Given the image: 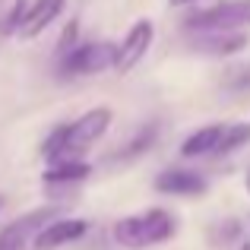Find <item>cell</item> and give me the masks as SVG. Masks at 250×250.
<instances>
[{
	"mask_svg": "<svg viewBox=\"0 0 250 250\" xmlns=\"http://www.w3.org/2000/svg\"><path fill=\"white\" fill-rule=\"evenodd\" d=\"M174 234V219L165 212V209H146L140 215H127L114 225V238L117 244L130 247V250H143L162 244Z\"/></svg>",
	"mask_w": 250,
	"mask_h": 250,
	"instance_id": "6da1fadb",
	"label": "cell"
},
{
	"mask_svg": "<svg viewBox=\"0 0 250 250\" xmlns=\"http://www.w3.org/2000/svg\"><path fill=\"white\" fill-rule=\"evenodd\" d=\"M250 25V0H225L212 3L206 10H193L184 19V29L190 32H225Z\"/></svg>",
	"mask_w": 250,
	"mask_h": 250,
	"instance_id": "7a4b0ae2",
	"label": "cell"
},
{
	"mask_svg": "<svg viewBox=\"0 0 250 250\" xmlns=\"http://www.w3.org/2000/svg\"><path fill=\"white\" fill-rule=\"evenodd\" d=\"M111 127V108H92L85 111L80 121L67 124V136H63V155L61 159H73V155L85 152L89 146H95ZM57 159V162H61Z\"/></svg>",
	"mask_w": 250,
	"mask_h": 250,
	"instance_id": "3957f363",
	"label": "cell"
},
{
	"mask_svg": "<svg viewBox=\"0 0 250 250\" xmlns=\"http://www.w3.org/2000/svg\"><path fill=\"white\" fill-rule=\"evenodd\" d=\"M114 54H117V48L114 44H104V42L76 44L70 54H63V73H70V76L102 73V70L114 67Z\"/></svg>",
	"mask_w": 250,
	"mask_h": 250,
	"instance_id": "277c9868",
	"label": "cell"
},
{
	"mask_svg": "<svg viewBox=\"0 0 250 250\" xmlns=\"http://www.w3.org/2000/svg\"><path fill=\"white\" fill-rule=\"evenodd\" d=\"M54 219H57V206H42V209H32V212L19 215L16 222H10V225L0 231V250H22Z\"/></svg>",
	"mask_w": 250,
	"mask_h": 250,
	"instance_id": "5b68a950",
	"label": "cell"
},
{
	"mask_svg": "<svg viewBox=\"0 0 250 250\" xmlns=\"http://www.w3.org/2000/svg\"><path fill=\"white\" fill-rule=\"evenodd\" d=\"M152 38H155V25L149 19H140L133 22V29L124 35V42L117 44V54H114V70L117 73H130L136 63L146 57V51L152 48Z\"/></svg>",
	"mask_w": 250,
	"mask_h": 250,
	"instance_id": "8992f818",
	"label": "cell"
},
{
	"mask_svg": "<svg viewBox=\"0 0 250 250\" xmlns=\"http://www.w3.org/2000/svg\"><path fill=\"white\" fill-rule=\"evenodd\" d=\"M89 231L85 219H54L35 234V250H57L63 244H73Z\"/></svg>",
	"mask_w": 250,
	"mask_h": 250,
	"instance_id": "52a82bcc",
	"label": "cell"
},
{
	"mask_svg": "<svg viewBox=\"0 0 250 250\" xmlns=\"http://www.w3.org/2000/svg\"><path fill=\"white\" fill-rule=\"evenodd\" d=\"M196 51L203 54H215V57H228L238 54V51L247 48V35L241 29H225V32H196Z\"/></svg>",
	"mask_w": 250,
	"mask_h": 250,
	"instance_id": "ba28073f",
	"label": "cell"
},
{
	"mask_svg": "<svg viewBox=\"0 0 250 250\" xmlns=\"http://www.w3.org/2000/svg\"><path fill=\"white\" fill-rule=\"evenodd\" d=\"M63 3H67V0H35V3L25 10V16H22V22H19L16 35L19 38H35V35H42V32L48 29L57 16H61Z\"/></svg>",
	"mask_w": 250,
	"mask_h": 250,
	"instance_id": "9c48e42d",
	"label": "cell"
},
{
	"mask_svg": "<svg viewBox=\"0 0 250 250\" xmlns=\"http://www.w3.org/2000/svg\"><path fill=\"white\" fill-rule=\"evenodd\" d=\"M155 190H162V193H177V196H200L206 193V177L196 174V171H162L159 177H155Z\"/></svg>",
	"mask_w": 250,
	"mask_h": 250,
	"instance_id": "30bf717a",
	"label": "cell"
},
{
	"mask_svg": "<svg viewBox=\"0 0 250 250\" xmlns=\"http://www.w3.org/2000/svg\"><path fill=\"white\" fill-rule=\"evenodd\" d=\"M222 133H225V124H212V127H203L196 133H190L181 146V155L184 159H200V155H209L219 149L222 143Z\"/></svg>",
	"mask_w": 250,
	"mask_h": 250,
	"instance_id": "8fae6325",
	"label": "cell"
},
{
	"mask_svg": "<svg viewBox=\"0 0 250 250\" xmlns=\"http://www.w3.org/2000/svg\"><path fill=\"white\" fill-rule=\"evenodd\" d=\"M92 174V165H85L80 159H61L54 162L48 171H44V184H76V181H85Z\"/></svg>",
	"mask_w": 250,
	"mask_h": 250,
	"instance_id": "7c38bea8",
	"label": "cell"
},
{
	"mask_svg": "<svg viewBox=\"0 0 250 250\" xmlns=\"http://www.w3.org/2000/svg\"><path fill=\"white\" fill-rule=\"evenodd\" d=\"M250 143V124H225V133H222V143L215 152L225 155V152H234V149L247 146Z\"/></svg>",
	"mask_w": 250,
	"mask_h": 250,
	"instance_id": "4fadbf2b",
	"label": "cell"
},
{
	"mask_svg": "<svg viewBox=\"0 0 250 250\" xmlns=\"http://www.w3.org/2000/svg\"><path fill=\"white\" fill-rule=\"evenodd\" d=\"M152 140H155V127L140 130V133H136V140H130L127 149H124V152H117L114 159H133V155H143L149 146H152Z\"/></svg>",
	"mask_w": 250,
	"mask_h": 250,
	"instance_id": "5bb4252c",
	"label": "cell"
},
{
	"mask_svg": "<svg viewBox=\"0 0 250 250\" xmlns=\"http://www.w3.org/2000/svg\"><path fill=\"white\" fill-rule=\"evenodd\" d=\"M63 136H67V124H63V127H57L54 133H51L48 140L42 143V155H44L48 162H57V159L63 155Z\"/></svg>",
	"mask_w": 250,
	"mask_h": 250,
	"instance_id": "9a60e30c",
	"label": "cell"
},
{
	"mask_svg": "<svg viewBox=\"0 0 250 250\" xmlns=\"http://www.w3.org/2000/svg\"><path fill=\"white\" fill-rule=\"evenodd\" d=\"M25 10H29V6H25V0H16V3H13V10H10V16L3 19V32H16L19 22H22V16H25Z\"/></svg>",
	"mask_w": 250,
	"mask_h": 250,
	"instance_id": "2e32d148",
	"label": "cell"
},
{
	"mask_svg": "<svg viewBox=\"0 0 250 250\" xmlns=\"http://www.w3.org/2000/svg\"><path fill=\"white\" fill-rule=\"evenodd\" d=\"M76 35H80V25H76V22H70L67 29H63L61 42H57V48H61V54H70V51L76 48Z\"/></svg>",
	"mask_w": 250,
	"mask_h": 250,
	"instance_id": "e0dca14e",
	"label": "cell"
},
{
	"mask_svg": "<svg viewBox=\"0 0 250 250\" xmlns=\"http://www.w3.org/2000/svg\"><path fill=\"white\" fill-rule=\"evenodd\" d=\"M174 3H177V6H181V3H193V0H174Z\"/></svg>",
	"mask_w": 250,
	"mask_h": 250,
	"instance_id": "ac0fdd59",
	"label": "cell"
},
{
	"mask_svg": "<svg viewBox=\"0 0 250 250\" xmlns=\"http://www.w3.org/2000/svg\"><path fill=\"white\" fill-rule=\"evenodd\" d=\"M247 190H250V174H247Z\"/></svg>",
	"mask_w": 250,
	"mask_h": 250,
	"instance_id": "d6986e66",
	"label": "cell"
},
{
	"mask_svg": "<svg viewBox=\"0 0 250 250\" xmlns=\"http://www.w3.org/2000/svg\"><path fill=\"white\" fill-rule=\"evenodd\" d=\"M241 250H250V244H244V247H241Z\"/></svg>",
	"mask_w": 250,
	"mask_h": 250,
	"instance_id": "ffe728a7",
	"label": "cell"
},
{
	"mask_svg": "<svg viewBox=\"0 0 250 250\" xmlns=\"http://www.w3.org/2000/svg\"><path fill=\"white\" fill-rule=\"evenodd\" d=\"M0 209H3V196H0Z\"/></svg>",
	"mask_w": 250,
	"mask_h": 250,
	"instance_id": "44dd1931",
	"label": "cell"
},
{
	"mask_svg": "<svg viewBox=\"0 0 250 250\" xmlns=\"http://www.w3.org/2000/svg\"><path fill=\"white\" fill-rule=\"evenodd\" d=\"M171 3H174V0H171Z\"/></svg>",
	"mask_w": 250,
	"mask_h": 250,
	"instance_id": "7402d4cb",
	"label": "cell"
}]
</instances>
